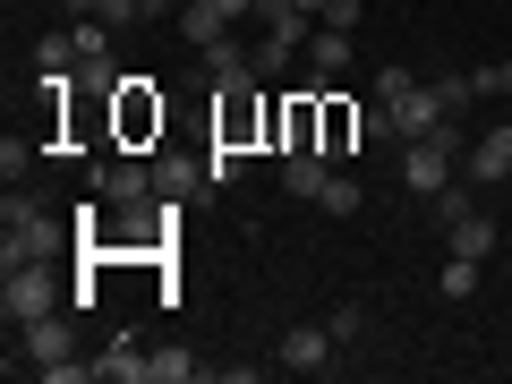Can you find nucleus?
<instances>
[{"label":"nucleus","instance_id":"obj_1","mask_svg":"<svg viewBox=\"0 0 512 384\" xmlns=\"http://www.w3.org/2000/svg\"><path fill=\"white\" fill-rule=\"evenodd\" d=\"M367 103L384 111V146H410V137H436V128L453 120V103H444V86H427V77H410L402 60H384V69L367 77Z\"/></svg>","mask_w":512,"mask_h":384},{"label":"nucleus","instance_id":"obj_2","mask_svg":"<svg viewBox=\"0 0 512 384\" xmlns=\"http://www.w3.org/2000/svg\"><path fill=\"white\" fill-rule=\"evenodd\" d=\"M9 342H18L9 367H26V376H43V384H94V359H77V308L35 316V325H9Z\"/></svg>","mask_w":512,"mask_h":384},{"label":"nucleus","instance_id":"obj_3","mask_svg":"<svg viewBox=\"0 0 512 384\" xmlns=\"http://www.w3.org/2000/svg\"><path fill=\"white\" fill-rule=\"evenodd\" d=\"M60 239H69V222H60L43 197H26V188L0 197V274H9V265H52Z\"/></svg>","mask_w":512,"mask_h":384},{"label":"nucleus","instance_id":"obj_4","mask_svg":"<svg viewBox=\"0 0 512 384\" xmlns=\"http://www.w3.org/2000/svg\"><path fill=\"white\" fill-rule=\"evenodd\" d=\"M453 180H461V128L453 120H444L436 137H410L402 146V188L410 197H444Z\"/></svg>","mask_w":512,"mask_h":384},{"label":"nucleus","instance_id":"obj_5","mask_svg":"<svg viewBox=\"0 0 512 384\" xmlns=\"http://www.w3.org/2000/svg\"><path fill=\"white\" fill-rule=\"evenodd\" d=\"M69 308V291L52 282V265H9L0 274V316L9 325H35V316H60Z\"/></svg>","mask_w":512,"mask_h":384},{"label":"nucleus","instance_id":"obj_6","mask_svg":"<svg viewBox=\"0 0 512 384\" xmlns=\"http://www.w3.org/2000/svg\"><path fill=\"white\" fill-rule=\"evenodd\" d=\"M86 188H94L103 205H146V197H154V154H137V146H111L103 163L86 171Z\"/></svg>","mask_w":512,"mask_h":384},{"label":"nucleus","instance_id":"obj_7","mask_svg":"<svg viewBox=\"0 0 512 384\" xmlns=\"http://www.w3.org/2000/svg\"><path fill=\"white\" fill-rule=\"evenodd\" d=\"M154 137H163V94L146 77H120V94H111V146H154Z\"/></svg>","mask_w":512,"mask_h":384},{"label":"nucleus","instance_id":"obj_8","mask_svg":"<svg viewBox=\"0 0 512 384\" xmlns=\"http://www.w3.org/2000/svg\"><path fill=\"white\" fill-rule=\"evenodd\" d=\"M316 94H325V154H333V163H350V154L367 146V111L350 103L333 77H316Z\"/></svg>","mask_w":512,"mask_h":384},{"label":"nucleus","instance_id":"obj_9","mask_svg":"<svg viewBox=\"0 0 512 384\" xmlns=\"http://www.w3.org/2000/svg\"><path fill=\"white\" fill-rule=\"evenodd\" d=\"M461 180H470V188H504L512 180V120H495L487 137L461 146Z\"/></svg>","mask_w":512,"mask_h":384},{"label":"nucleus","instance_id":"obj_10","mask_svg":"<svg viewBox=\"0 0 512 384\" xmlns=\"http://www.w3.org/2000/svg\"><path fill=\"white\" fill-rule=\"evenodd\" d=\"M333 350H342L333 325H291V333H282V376H325Z\"/></svg>","mask_w":512,"mask_h":384},{"label":"nucleus","instance_id":"obj_11","mask_svg":"<svg viewBox=\"0 0 512 384\" xmlns=\"http://www.w3.org/2000/svg\"><path fill=\"white\" fill-rule=\"evenodd\" d=\"M308 77H333V86H342L350 77V60H359V35H350V26H308Z\"/></svg>","mask_w":512,"mask_h":384},{"label":"nucleus","instance_id":"obj_12","mask_svg":"<svg viewBox=\"0 0 512 384\" xmlns=\"http://www.w3.org/2000/svg\"><path fill=\"white\" fill-rule=\"evenodd\" d=\"M197 188H214V180H205V154H154V197L188 205Z\"/></svg>","mask_w":512,"mask_h":384},{"label":"nucleus","instance_id":"obj_13","mask_svg":"<svg viewBox=\"0 0 512 384\" xmlns=\"http://www.w3.org/2000/svg\"><path fill=\"white\" fill-rule=\"evenodd\" d=\"M299 52H308V43H299V35H274V26H265V35L248 43V69L265 77V86H274V77H291V60H299Z\"/></svg>","mask_w":512,"mask_h":384},{"label":"nucleus","instance_id":"obj_14","mask_svg":"<svg viewBox=\"0 0 512 384\" xmlns=\"http://www.w3.org/2000/svg\"><path fill=\"white\" fill-rule=\"evenodd\" d=\"M94 384H154V359L137 342H111L103 359H94Z\"/></svg>","mask_w":512,"mask_h":384},{"label":"nucleus","instance_id":"obj_15","mask_svg":"<svg viewBox=\"0 0 512 384\" xmlns=\"http://www.w3.org/2000/svg\"><path fill=\"white\" fill-rule=\"evenodd\" d=\"M444 248H453V256H478V265H487V256H495V222L470 205V214H453V222H444Z\"/></svg>","mask_w":512,"mask_h":384},{"label":"nucleus","instance_id":"obj_16","mask_svg":"<svg viewBox=\"0 0 512 384\" xmlns=\"http://www.w3.org/2000/svg\"><path fill=\"white\" fill-rule=\"evenodd\" d=\"M205 180L239 188V180H248V146H222V137H214V146H205Z\"/></svg>","mask_w":512,"mask_h":384},{"label":"nucleus","instance_id":"obj_17","mask_svg":"<svg viewBox=\"0 0 512 384\" xmlns=\"http://www.w3.org/2000/svg\"><path fill=\"white\" fill-rule=\"evenodd\" d=\"M205 376V359H197V350H180V342H171V350H154V384H197Z\"/></svg>","mask_w":512,"mask_h":384},{"label":"nucleus","instance_id":"obj_18","mask_svg":"<svg viewBox=\"0 0 512 384\" xmlns=\"http://www.w3.org/2000/svg\"><path fill=\"white\" fill-rule=\"evenodd\" d=\"M359 197H367V188H359V180H350V171H333V180H325V188H316V205H325V214H342V222H350V214H359Z\"/></svg>","mask_w":512,"mask_h":384},{"label":"nucleus","instance_id":"obj_19","mask_svg":"<svg viewBox=\"0 0 512 384\" xmlns=\"http://www.w3.org/2000/svg\"><path fill=\"white\" fill-rule=\"evenodd\" d=\"M436 291H444V299H478V256H444Z\"/></svg>","mask_w":512,"mask_h":384},{"label":"nucleus","instance_id":"obj_20","mask_svg":"<svg viewBox=\"0 0 512 384\" xmlns=\"http://www.w3.org/2000/svg\"><path fill=\"white\" fill-rule=\"evenodd\" d=\"M26 171H35V146H26V137H0V180L18 188Z\"/></svg>","mask_w":512,"mask_h":384},{"label":"nucleus","instance_id":"obj_21","mask_svg":"<svg viewBox=\"0 0 512 384\" xmlns=\"http://www.w3.org/2000/svg\"><path fill=\"white\" fill-rule=\"evenodd\" d=\"M325 325H333V342H359V333H367V308H359V299H342Z\"/></svg>","mask_w":512,"mask_h":384},{"label":"nucleus","instance_id":"obj_22","mask_svg":"<svg viewBox=\"0 0 512 384\" xmlns=\"http://www.w3.org/2000/svg\"><path fill=\"white\" fill-rule=\"evenodd\" d=\"M478 94H495V103H512V60H487V69H470Z\"/></svg>","mask_w":512,"mask_h":384},{"label":"nucleus","instance_id":"obj_23","mask_svg":"<svg viewBox=\"0 0 512 384\" xmlns=\"http://www.w3.org/2000/svg\"><path fill=\"white\" fill-rule=\"evenodd\" d=\"M316 26H350V35H359V0H325V18Z\"/></svg>","mask_w":512,"mask_h":384},{"label":"nucleus","instance_id":"obj_24","mask_svg":"<svg viewBox=\"0 0 512 384\" xmlns=\"http://www.w3.org/2000/svg\"><path fill=\"white\" fill-rule=\"evenodd\" d=\"M60 9H69V18H103V0H60Z\"/></svg>","mask_w":512,"mask_h":384},{"label":"nucleus","instance_id":"obj_25","mask_svg":"<svg viewBox=\"0 0 512 384\" xmlns=\"http://www.w3.org/2000/svg\"><path fill=\"white\" fill-rule=\"evenodd\" d=\"M299 9H308V18H325V0H299Z\"/></svg>","mask_w":512,"mask_h":384}]
</instances>
